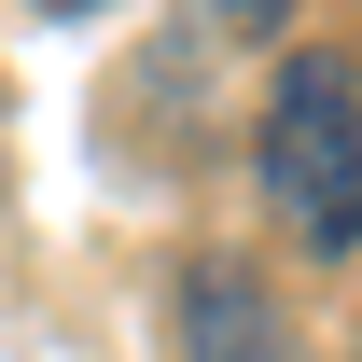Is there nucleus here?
Segmentation results:
<instances>
[{"mask_svg": "<svg viewBox=\"0 0 362 362\" xmlns=\"http://www.w3.org/2000/svg\"><path fill=\"white\" fill-rule=\"evenodd\" d=\"M168 362H307V334H293V307H279L251 265L195 251V265L168 279Z\"/></svg>", "mask_w": 362, "mask_h": 362, "instance_id": "f03ea898", "label": "nucleus"}, {"mask_svg": "<svg viewBox=\"0 0 362 362\" xmlns=\"http://www.w3.org/2000/svg\"><path fill=\"white\" fill-rule=\"evenodd\" d=\"M265 195L307 251H362V70L334 42H293L279 56V98H265Z\"/></svg>", "mask_w": 362, "mask_h": 362, "instance_id": "f257e3e1", "label": "nucleus"}, {"mask_svg": "<svg viewBox=\"0 0 362 362\" xmlns=\"http://www.w3.org/2000/svg\"><path fill=\"white\" fill-rule=\"evenodd\" d=\"M28 14H98V0H28Z\"/></svg>", "mask_w": 362, "mask_h": 362, "instance_id": "20e7f679", "label": "nucleus"}, {"mask_svg": "<svg viewBox=\"0 0 362 362\" xmlns=\"http://www.w3.org/2000/svg\"><path fill=\"white\" fill-rule=\"evenodd\" d=\"M223 14H237V28H279V14H293V0H223Z\"/></svg>", "mask_w": 362, "mask_h": 362, "instance_id": "7ed1b4c3", "label": "nucleus"}]
</instances>
